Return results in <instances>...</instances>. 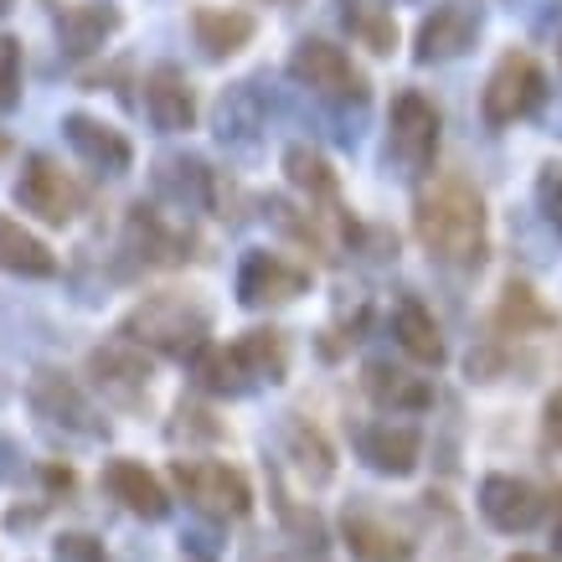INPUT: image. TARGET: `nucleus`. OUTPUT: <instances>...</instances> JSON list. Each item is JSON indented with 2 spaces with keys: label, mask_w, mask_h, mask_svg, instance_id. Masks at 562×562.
<instances>
[{
  "label": "nucleus",
  "mask_w": 562,
  "mask_h": 562,
  "mask_svg": "<svg viewBox=\"0 0 562 562\" xmlns=\"http://www.w3.org/2000/svg\"><path fill=\"white\" fill-rule=\"evenodd\" d=\"M418 238L439 263H480L485 206L464 181H439L418 196Z\"/></svg>",
  "instance_id": "nucleus-1"
},
{
  "label": "nucleus",
  "mask_w": 562,
  "mask_h": 562,
  "mask_svg": "<svg viewBox=\"0 0 562 562\" xmlns=\"http://www.w3.org/2000/svg\"><path fill=\"white\" fill-rule=\"evenodd\" d=\"M124 336L139 346H155L166 357H196L206 341V310L202 305H187L176 294H155L145 305L124 321Z\"/></svg>",
  "instance_id": "nucleus-2"
},
{
  "label": "nucleus",
  "mask_w": 562,
  "mask_h": 562,
  "mask_svg": "<svg viewBox=\"0 0 562 562\" xmlns=\"http://www.w3.org/2000/svg\"><path fill=\"white\" fill-rule=\"evenodd\" d=\"M547 93V78L542 68L531 63L527 52H506L501 63H495L491 83H485V99H480V114H485V124L491 130H506V124L527 120L531 109L542 103Z\"/></svg>",
  "instance_id": "nucleus-3"
},
{
  "label": "nucleus",
  "mask_w": 562,
  "mask_h": 562,
  "mask_svg": "<svg viewBox=\"0 0 562 562\" xmlns=\"http://www.w3.org/2000/svg\"><path fill=\"white\" fill-rule=\"evenodd\" d=\"M176 485L187 491V501L196 512L217 516V521H238V516L254 512V491H248V480H243L233 464L181 460L176 464Z\"/></svg>",
  "instance_id": "nucleus-4"
},
{
  "label": "nucleus",
  "mask_w": 562,
  "mask_h": 562,
  "mask_svg": "<svg viewBox=\"0 0 562 562\" xmlns=\"http://www.w3.org/2000/svg\"><path fill=\"white\" fill-rule=\"evenodd\" d=\"M439 150V109L424 93H397L392 99V135H387V155L408 171H428V160Z\"/></svg>",
  "instance_id": "nucleus-5"
},
{
  "label": "nucleus",
  "mask_w": 562,
  "mask_h": 562,
  "mask_svg": "<svg viewBox=\"0 0 562 562\" xmlns=\"http://www.w3.org/2000/svg\"><path fill=\"white\" fill-rule=\"evenodd\" d=\"M16 202L26 212H36L42 222L52 227H63V222L78 217V206H83V191L72 176H63V166H52L47 155H32L16 176Z\"/></svg>",
  "instance_id": "nucleus-6"
},
{
  "label": "nucleus",
  "mask_w": 562,
  "mask_h": 562,
  "mask_svg": "<svg viewBox=\"0 0 562 562\" xmlns=\"http://www.w3.org/2000/svg\"><path fill=\"white\" fill-rule=\"evenodd\" d=\"M290 72L310 93H321V99H367L361 72L351 68V57H346L341 47H330V42H300L290 57Z\"/></svg>",
  "instance_id": "nucleus-7"
},
{
  "label": "nucleus",
  "mask_w": 562,
  "mask_h": 562,
  "mask_svg": "<svg viewBox=\"0 0 562 562\" xmlns=\"http://www.w3.org/2000/svg\"><path fill=\"white\" fill-rule=\"evenodd\" d=\"M32 408L36 418H47L52 428H68L78 439H103V418L88 408V397L72 387L63 372H42L32 382Z\"/></svg>",
  "instance_id": "nucleus-8"
},
{
  "label": "nucleus",
  "mask_w": 562,
  "mask_h": 562,
  "mask_svg": "<svg viewBox=\"0 0 562 562\" xmlns=\"http://www.w3.org/2000/svg\"><path fill=\"white\" fill-rule=\"evenodd\" d=\"M480 516L495 531H531L542 521V495H537V485H527V480H516V475H485V485H480Z\"/></svg>",
  "instance_id": "nucleus-9"
},
{
  "label": "nucleus",
  "mask_w": 562,
  "mask_h": 562,
  "mask_svg": "<svg viewBox=\"0 0 562 562\" xmlns=\"http://www.w3.org/2000/svg\"><path fill=\"white\" fill-rule=\"evenodd\" d=\"M310 273L284 263L279 254H248L238 269V300L243 305H279V300H294V294H305Z\"/></svg>",
  "instance_id": "nucleus-10"
},
{
  "label": "nucleus",
  "mask_w": 562,
  "mask_h": 562,
  "mask_svg": "<svg viewBox=\"0 0 562 562\" xmlns=\"http://www.w3.org/2000/svg\"><path fill=\"white\" fill-rule=\"evenodd\" d=\"M103 491L114 495L124 512L145 516V521H166V516H171V495L160 491V480L135 460H109L103 464Z\"/></svg>",
  "instance_id": "nucleus-11"
},
{
  "label": "nucleus",
  "mask_w": 562,
  "mask_h": 562,
  "mask_svg": "<svg viewBox=\"0 0 562 562\" xmlns=\"http://www.w3.org/2000/svg\"><path fill=\"white\" fill-rule=\"evenodd\" d=\"M480 36V11L470 5H439L434 16L424 21V32H418V63H449V57H460V52L475 47Z\"/></svg>",
  "instance_id": "nucleus-12"
},
{
  "label": "nucleus",
  "mask_w": 562,
  "mask_h": 562,
  "mask_svg": "<svg viewBox=\"0 0 562 562\" xmlns=\"http://www.w3.org/2000/svg\"><path fill=\"white\" fill-rule=\"evenodd\" d=\"M357 454L372 470H382V475H413V464H418V428L392 424V418L367 424L357 428Z\"/></svg>",
  "instance_id": "nucleus-13"
},
{
  "label": "nucleus",
  "mask_w": 562,
  "mask_h": 562,
  "mask_svg": "<svg viewBox=\"0 0 562 562\" xmlns=\"http://www.w3.org/2000/svg\"><path fill=\"white\" fill-rule=\"evenodd\" d=\"M63 135H68V145L83 155L93 171L120 176V171H130V160H135V150H130V139H124L120 130L88 120V114H68V120H63Z\"/></svg>",
  "instance_id": "nucleus-14"
},
{
  "label": "nucleus",
  "mask_w": 562,
  "mask_h": 562,
  "mask_svg": "<svg viewBox=\"0 0 562 562\" xmlns=\"http://www.w3.org/2000/svg\"><path fill=\"white\" fill-rule=\"evenodd\" d=\"M88 367L99 376V387H109L120 403H135L139 392H145V382H150V361L139 357V341H130V336L99 346V351L88 357Z\"/></svg>",
  "instance_id": "nucleus-15"
},
{
  "label": "nucleus",
  "mask_w": 562,
  "mask_h": 562,
  "mask_svg": "<svg viewBox=\"0 0 562 562\" xmlns=\"http://www.w3.org/2000/svg\"><path fill=\"white\" fill-rule=\"evenodd\" d=\"M145 114H150V124L155 130H166V135L191 130V120H196L191 83L176 68H155L150 78H145Z\"/></svg>",
  "instance_id": "nucleus-16"
},
{
  "label": "nucleus",
  "mask_w": 562,
  "mask_h": 562,
  "mask_svg": "<svg viewBox=\"0 0 562 562\" xmlns=\"http://www.w3.org/2000/svg\"><path fill=\"white\" fill-rule=\"evenodd\" d=\"M120 26V11L109 5H57V47L68 57H88L93 47H103V36Z\"/></svg>",
  "instance_id": "nucleus-17"
},
{
  "label": "nucleus",
  "mask_w": 562,
  "mask_h": 562,
  "mask_svg": "<svg viewBox=\"0 0 562 562\" xmlns=\"http://www.w3.org/2000/svg\"><path fill=\"white\" fill-rule=\"evenodd\" d=\"M0 269L21 273V279H52V273H57V258H52L47 243L32 238L16 217L0 212Z\"/></svg>",
  "instance_id": "nucleus-18"
},
{
  "label": "nucleus",
  "mask_w": 562,
  "mask_h": 562,
  "mask_svg": "<svg viewBox=\"0 0 562 562\" xmlns=\"http://www.w3.org/2000/svg\"><path fill=\"white\" fill-rule=\"evenodd\" d=\"M346 542L357 552L361 562H408L413 558V542L397 537V531L372 512H351L346 516Z\"/></svg>",
  "instance_id": "nucleus-19"
},
{
  "label": "nucleus",
  "mask_w": 562,
  "mask_h": 562,
  "mask_svg": "<svg viewBox=\"0 0 562 562\" xmlns=\"http://www.w3.org/2000/svg\"><path fill=\"white\" fill-rule=\"evenodd\" d=\"M392 330H397V346H403L413 361H424V367H439V361H443L439 325H434V315H428L418 300L397 305V321H392Z\"/></svg>",
  "instance_id": "nucleus-20"
},
{
  "label": "nucleus",
  "mask_w": 562,
  "mask_h": 562,
  "mask_svg": "<svg viewBox=\"0 0 562 562\" xmlns=\"http://www.w3.org/2000/svg\"><path fill=\"white\" fill-rule=\"evenodd\" d=\"M191 26H196V42H202L212 57H227V52H238L248 36H254V16L248 11H212V5H202L196 16H191Z\"/></svg>",
  "instance_id": "nucleus-21"
},
{
  "label": "nucleus",
  "mask_w": 562,
  "mask_h": 562,
  "mask_svg": "<svg viewBox=\"0 0 562 562\" xmlns=\"http://www.w3.org/2000/svg\"><path fill=\"white\" fill-rule=\"evenodd\" d=\"M367 387H372L376 403H387V408H428V382H418V376L408 372H392V367H382V361H372L367 367Z\"/></svg>",
  "instance_id": "nucleus-22"
},
{
  "label": "nucleus",
  "mask_w": 562,
  "mask_h": 562,
  "mask_svg": "<svg viewBox=\"0 0 562 562\" xmlns=\"http://www.w3.org/2000/svg\"><path fill=\"white\" fill-rule=\"evenodd\" d=\"M196 382H202L206 392H227V397H238V392H248V367L238 361V351L233 346H212V351H202L196 357Z\"/></svg>",
  "instance_id": "nucleus-23"
},
{
  "label": "nucleus",
  "mask_w": 562,
  "mask_h": 562,
  "mask_svg": "<svg viewBox=\"0 0 562 562\" xmlns=\"http://www.w3.org/2000/svg\"><path fill=\"white\" fill-rule=\"evenodd\" d=\"M233 351H238V361L248 367V376H254V382H279V376H284V367H290L284 341H279L273 330H248Z\"/></svg>",
  "instance_id": "nucleus-24"
},
{
  "label": "nucleus",
  "mask_w": 562,
  "mask_h": 562,
  "mask_svg": "<svg viewBox=\"0 0 562 562\" xmlns=\"http://www.w3.org/2000/svg\"><path fill=\"white\" fill-rule=\"evenodd\" d=\"M160 191L171 196L176 206H202L206 202V166L202 160H160V171H155Z\"/></svg>",
  "instance_id": "nucleus-25"
},
{
  "label": "nucleus",
  "mask_w": 562,
  "mask_h": 562,
  "mask_svg": "<svg viewBox=\"0 0 562 562\" xmlns=\"http://www.w3.org/2000/svg\"><path fill=\"white\" fill-rule=\"evenodd\" d=\"M284 171H290V181L300 191H310V196H336V176H330V166H325L315 150H305V145H294V150L284 155Z\"/></svg>",
  "instance_id": "nucleus-26"
},
{
  "label": "nucleus",
  "mask_w": 562,
  "mask_h": 562,
  "mask_svg": "<svg viewBox=\"0 0 562 562\" xmlns=\"http://www.w3.org/2000/svg\"><path fill=\"white\" fill-rule=\"evenodd\" d=\"M21 103V47L11 36H0V114H11Z\"/></svg>",
  "instance_id": "nucleus-27"
},
{
  "label": "nucleus",
  "mask_w": 562,
  "mask_h": 562,
  "mask_svg": "<svg viewBox=\"0 0 562 562\" xmlns=\"http://www.w3.org/2000/svg\"><path fill=\"white\" fill-rule=\"evenodd\" d=\"M537 202H542V212L562 233V166H547V171L537 176Z\"/></svg>",
  "instance_id": "nucleus-28"
},
{
  "label": "nucleus",
  "mask_w": 562,
  "mask_h": 562,
  "mask_svg": "<svg viewBox=\"0 0 562 562\" xmlns=\"http://www.w3.org/2000/svg\"><path fill=\"white\" fill-rule=\"evenodd\" d=\"M52 558L57 562H103V547L93 542V537H83V531H68V537H57Z\"/></svg>",
  "instance_id": "nucleus-29"
},
{
  "label": "nucleus",
  "mask_w": 562,
  "mask_h": 562,
  "mask_svg": "<svg viewBox=\"0 0 562 562\" xmlns=\"http://www.w3.org/2000/svg\"><path fill=\"white\" fill-rule=\"evenodd\" d=\"M547 434H552V439L562 443V392L552 397V403H547Z\"/></svg>",
  "instance_id": "nucleus-30"
},
{
  "label": "nucleus",
  "mask_w": 562,
  "mask_h": 562,
  "mask_svg": "<svg viewBox=\"0 0 562 562\" xmlns=\"http://www.w3.org/2000/svg\"><path fill=\"white\" fill-rule=\"evenodd\" d=\"M11 470H16V443H11V439H0V480L11 475Z\"/></svg>",
  "instance_id": "nucleus-31"
},
{
  "label": "nucleus",
  "mask_w": 562,
  "mask_h": 562,
  "mask_svg": "<svg viewBox=\"0 0 562 562\" xmlns=\"http://www.w3.org/2000/svg\"><path fill=\"white\" fill-rule=\"evenodd\" d=\"M506 562H547V558H537V552H516V558H506Z\"/></svg>",
  "instance_id": "nucleus-32"
},
{
  "label": "nucleus",
  "mask_w": 562,
  "mask_h": 562,
  "mask_svg": "<svg viewBox=\"0 0 562 562\" xmlns=\"http://www.w3.org/2000/svg\"><path fill=\"white\" fill-rule=\"evenodd\" d=\"M558 537H562V495H558Z\"/></svg>",
  "instance_id": "nucleus-33"
},
{
  "label": "nucleus",
  "mask_w": 562,
  "mask_h": 562,
  "mask_svg": "<svg viewBox=\"0 0 562 562\" xmlns=\"http://www.w3.org/2000/svg\"><path fill=\"white\" fill-rule=\"evenodd\" d=\"M11 5H16V0H0V16H5V11H11Z\"/></svg>",
  "instance_id": "nucleus-34"
},
{
  "label": "nucleus",
  "mask_w": 562,
  "mask_h": 562,
  "mask_svg": "<svg viewBox=\"0 0 562 562\" xmlns=\"http://www.w3.org/2000/svg\"><path fill=\"white\" fill-rule=\"evenodd\" d=\"M279 562H310V558H279Z\"/></svg>",
  "instance_id": "nucleus-35"
}]
</instances>
